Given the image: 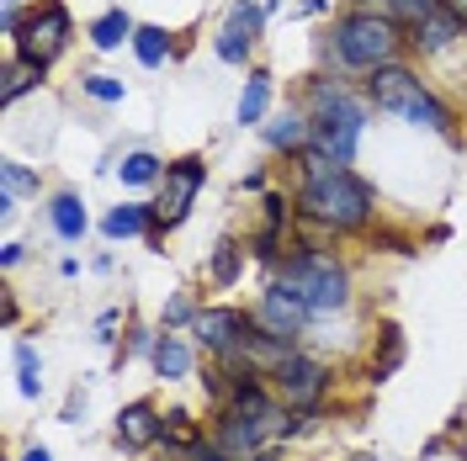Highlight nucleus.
<instances>
[{"mask_svg":"<svg viewBox=\"0 0 467 461\" xmlns=\"http://www.w3.org/2000/svg\"><path fill=\"white\" fill-rule=\"evenodd\" d=\"M297 159H303L297 165L303 170V180H297V218H308V223H319L329 233L372 229L378 197H372V186L361 175L350 170V165H335L319 149H303Z\"/></svg>","mask_w":467,"mask_h":461,"instance_id":"1","label":"nucleus"},{"mask_svg":"<svg viewBox=\"0 0 467 461\" xmlns=\"http://www.w3.org/2000/svg\"><path fill=\"white\" fill-rule=\"evenodd\" d=\"M276 282H282L314 318L346 313V302H350L346 260H335L329 250H319V244H292L287 255L276 260Z\"/></svg>","mask_w":467,"mask_h":461,"instance_id":"2","label":"nucleus"},{"mask_svg":"<svg viewBox=\"0 0 467 461\" xmlns=\"http://www.w3.org/2000/svg\"><path fill=\"white\" fill-rule=\"evenodd\" d=\"M303 112L314 117V149L329 154L335 165H350L356 149H361V133H367V101L350 96L340 80H314L308 96H303Z\"/></svg>","mask_w":467,"mask_h":461,"instance_id":"3","label":"nucleus"},{"mask_svg":"<svg viewBox=\"0 0 467 461\" xmlns=\"http://www.w3.org/2000/svg\"><path fill=\"white\" fill-rule=\"evenodd\" d=\"M367 107L399 117L409 128H425V133H451V107L409 64H382L367 75Z\"/></svg>","mask_w":467,"mask_h":461,"instance_id":"4","label":"nucleus"},{"mask_svg":"<svg viewBox=\"0 0 467 461\" xmlns=\"http://www.w3.org/2000/svg\"><path fill=\"white\" fill-rule=\"evenodd\" d=\"M409 37L399 32L393 16L382 11H346L335 27H329V58L340 69H356V75H372L382 64H399V48Z\"/></svg>","mask_w":467,"mask_h":461,"instance_id":"5","label":"nucleus"},{"mask_svg":"<svg viewBox=\"0 0 467 461\" xmlns=\"http://www.w3.org/2000/svg\"><path fill=\"white\" fill-rule=\"evenodd\" d=\"M207 186V159L202 154H181L165 165V180H160V202H154V233H149V250H160L165 229L186 223L192 207H197V191Z\"/></svg>","mask_w":467,"mask_h":461,"instance_id":"6","label":"nucleus"},{"mask_svg":"<svg viewBox=\"0 0 467 461\" xmlns=\"http://www.w3.org/2000/svg\"><path fill=\"white\" fill-rule=\"evenodd\" d=\"M271 387H276V398L297 414V419H314L329 398V387H335V372L324 366L319 355H308V350H292L287 361L271 372Z\"/></svg>","mask_w":467,"mask_h":461,"instance_id":"7","label":"nucleus"},{"mask_svg":"<svg viewBox=\"0 0 467 461\" xmlns=\"http://www.w3.org/2000/svg\"><path fill=\"white\" fill-rule=\"evenodd\" d=\"M69 11H64V0H43V5H32L27 22H22V32L11 37L16 43V54L27 58V64H37V69H48L64 48H69Z\"/></svg>","mask_w":467,"mask_h":461,"instance_id":"8","label":"nucleus"},{"mask_svg":"<svg viewBox=\"0 0 467 461\" xmlns=\"http://www.w3.org/2000/svg\"><path fill=\"white\" fill-rule=\"evenodd\" d=\"M192 334H197V345H202L213 361H229L234 350L255 334V313H250V308H234V302H213V308L197 313Z\"/></svg>","mask_w":467,"mask_h":461,"instance_id":"9","label":"nucleus"},{"mask_svg":"<svg viewBox=\"0 0 467 461\" xmlns=\"http://www.w3.org/2000/svg\"><path fill=\"white\" fill-rule=\"evenodd\" d=\"M250 313H255V329H261V334L282 340L287 350H297V340H303V334H308V323H314V313H308V308L282 287V282H271V287L255 297V308H250Z\"/></svg>","mask_w":467,"mask_h":461,"instance_id":"10","label":"nucleus"},{"mask_svg":"<svg viewBox=\"0 0 467 461\" xmlns=\"http://www.w3.org/2000/svg\"><path fill=\"white\" fill-rule=\"evenodd\" d=\"M261 27H265V5L255 0H234L229 5V22L218 27V58L223 64H250V48L261 43Z\"/></svg>","mask_w":467,"mask_h":461,"instance_id":"11","label":"nucleus"},{"mask_svg":"<svg viewBox=\"0 0 467 461\" xmlns=\"http://www.w3.org/2000/svg\"><path fill=\"white\" fill-rule=\"evenodd\" d=\"M112 435H117L122 451H149V446H160V435H165V414L149 404V398H133V404H122Z\"/></svg>","mask_w":467,"mask_h":461,"instance_id":"12","label":"nucleus"},{"mask_svg":"<svg viewBox=\"0 0 467 461\" xmlns=\"http://www.w3.org/2000/svg\"><path fill=\"white\" fill-rule=\"evenodd\" d=\"M462 32H467L462 16L441 5V11H431V16H425V22H414L404 37H409V48H414V54H446V48H451Z\"/></svg>","mask_w":467,"mask_h":461,"instance_id":"13","label":"nucleus"},{"mask_svg":"<svg viewBox=\"0 0 467 461\" xmlns=\"http://www.w3.org/2000/svg\"><path fill=\"white\" fill-rule=\"evenodd\" d=\"M261 133L276 154H303V149H314V117L303 112V107H287L276 122H265Z\"/></svg>","mask_w":467,"mask_h":461,"instance_id":"14","label":"nucleus"},{"mask_svg":"<svg viewBox=\"0 0 467 461\" xmlns=\"http://www.w3.org/2000/svg\"><path fill=\"white\" fill-rule=\"evenodd\" d=\"M192 345L175 334V329H160V340H154V355H149V366L160 382H181V376H192Z\"/></svg>","mask_w":467,"mask_h":461,"instance_id":"15","label":"nucleus"},{"mask_svg":"<svg viewBox=\"0 0 467 461\" xmlns=\"http://www.w3.org/2000/svg\"><path fill=\"white\" fill-rule=\"evenodd\" d=\"M48 223H54V233L64 244H80L86 229H90V212L75 191H54V197H48Z\"/></svg>","mask_w":467,"mask_h":461,"instance_id":"16","label":"nucleus"},{"mask_svg":"<svg viewBox=\"0 0 467 461\" xmlns=\"http://www.w3.org/2000/svg\"><path fill=\"white\" fill-rule=\"evenodd\" d=\"M101 233H107V239H139V233H154V202H117L112 212H107V218H101Z\"/></svg>","mask_w":467,"mask_h":461,"instance_id":"17","label":"nucleus"},{"mask_svg":"<svg viewBox=\"0 0 467 461\" xmlns=\"http://www.w3.org/2000/svg\"><path fill=\"white\" fill-rule=\"evenodd\" d=\"M265 107H271V75L250 69V80L239 90V107H234V122L239 128H265Z\"/></svg>","mask_w":467,"mask_h":461,"instance_id":"18","label":"nucleus"},{"mask_svg":"<svg viewBox=\"0 0 467 461\" xmlns=\"http://www.w3.org/2000/svg\"><path fill=\"white\" fill-rule=\"evenodd\" d=\"M43 75H48V69H37V64H27L22 54H11L5 64H0V101H5V107H11V101H22L27 90L43 86Z\"/></svg>","mask_w":467,"mask_h":461,"instance_id":"19","label":"nucleus"},{"mask_svg":"<svg viewBox=\"0 0 467 461\" xmlns=\"http://www.w3.org/2000/svg\"><path fill=\"white\" fill-rule=\"evenodd\" d=\"M133 32H139V22H133L122 5H112V11H101V16L90 22V43H96L101 54H112L122 43H133Z\"/></svg>","mask_w":467,"mask_h":461,"instance_id":"20","label":"nucleus"},{"mask_svg":"<svg viewBox=\"0 0 467 461\" xmlns=\"http://www.w3.org/2000/svg\"><path fill=\"white\" fill-rule=\"evenodd\" d=\"M244 255H250V250H239V239H218V244H213V255H207V282L229 292L234 282L244 276Z\"/></svg>","mask_w":467,"mask_h":461,"instance_id":"21","label":"nucleus"},{"mask_svg":"<svg viewBox=\"0 0 467 461\" xmlns=\"http://www.w3.org/2000/svg\"><path fill=\"white\" fill-rule=\"evenodd\" d=\"M197 440H207V430L186 414V408H171V414H165V435H160V446H165L171 456H181V451H192Z\"/></svg>","mask_w":467,"mask_h":461,"instance_id":"22","label":"nucleus"},{"mask_svg":"<svg viewBox=\"0 0 467 461\" xmlns=\"http://www.w3.org/2000/svg\"><path fill=\"white\" fill-rule=\"evenodd\" d=\"M175 54V43H171V32L165 27H139L133 32V58L144 64V69H165Z\"/></svg>","mask_w":467,"mask_h":461,"instance_id":"23","label":"nucleus"},{"mask_svg":"<svg viewBox=\"0 0 467 461\" xmlns=\"http://www.w3.org/2000/svg\"><path fill=\"white\" fill-rule=\"evenodd\" d=\"M404 355H409V350H404V334L388 323V329H382V345L372 350V361H367V376H372V382H388V376L404 366Z\"/></svg>","mask_w":467,"mask_h":461,"instance_id":"24","label":"nucleus"},{"mask_svg":"<svg viewBox=\"0 0 467 461\" xmlns=\"http://www.w3.org/2000/svg\"><path fill=\"white\" fill-rule=\"evenodd\" d=\"M117 175H122V186H154V180H165V165L149 149H133V154H122Z\"/></svg>","mask_w":467,"mask_h":461,"instance_id":"25","label":"nucleus"},{"mask_svg":"<svg viewBox=\"0 0 467 461\" xmlns=\"http://www.w3.org/2000/svg\"><path fill=\"white\" fill-rule=\"evenodd\" d=\"M16 387H22V398H37L43 393V355H37L32 340L16 345Z\"/></svg>","mask_w":467,"mask_h":461,"instance_id":"26","label":"nucleus"},{"mask_svg":"<svg viewBox=\"0 0 467 461\" xmlns=\"http://www.w3.org/2000/svg\"><path fill=\"white\" fill-rule=\"evenodd\" d=\"M382 5V16H393L399 27H414V22H425L431 11H441L446 0H378Z\"/></svg>","mask_w":467,"mask_h":461,"instance_id":"27","label":"nucleus"},{"mask_svg":"<svg viewBox=\"0 0 467 461\" xmlns=\"http://www.w3.org/2000/svg\"><path fill=\"white\" fill-rule=\"evenodd\" d=\"M22 191L37 197V175H32L22 159H5V165H0V197H11V202H16Z\"/></svg>","mask_w":467,"mask_h":461,"instance_id":"28","label":"nucleus"},{"mask_svg":"<svg viewBox=\"0 0 467 461\" xmlns=\"http://www.w3.org/2000/svg\"><path fill=\"white\" fill-rule=\"evenodd\" d=\"M80 90H86L90 101H101V107H117V101L128 96V86H122V80H112V75H86V80H80Z\"/></svg>","mask_w":467,"mask_h":461,"instance_id":"29","label":"nucleus"},{"mask_svg":"<svg viewBox=\"0 0 467 461\" xmlns=\"http://www.w3.org/2000/svg\"><path fill=\"white\" fill-rule=\"evenodd\" d=\"M197 313H202V308H197L186 292H175L171 302H165V323H160V329H181V323L192 329V323H197Z\"/></svg>","mask_w":467,"mask_h":461,"instance_id":"30","label":"nucleus"},{"mask_svg":"<svg viewBox=\"0 0 467 461\" xmlns=\"http://www.w3.org/2000/svg\"><path fill=\"white\" fill-rule=\"evenodd\" d=\"M175 461H234V456L223 451V446H218V440H213V435H207V440H197L192 451H181Z\"/></svg>","mask_w":467,"mask_h":461,"instance_id":"31","label":"nucleus"},{"mask_svg":"<svg viewBox=\"0 0 467 461\" xmlns=\"http://www.w3.org/2000/svg\"><path fill=\"white\" fill-rule=\"evenodd\" d=\"M80 414H86V393L75 387V393L64 398V414H58V419H64V425H80Z\"/></svg>","mask_w":467,"mask_h":461,"instance_id":"32","label":"nucleus"},{"mask_svg":"<svg viewBox=\"0 0 467 461\" xmlns=\"http://www.w3.org/2000/svg\"><path fill=\"white\" fill-rule=\"evenodd\" d=\"M112 329H117V313H101V318H96V340H107V345H112V340H117Z\"/></svg>","mask_w":467,"mask_h":461,"instance_id":"33","label":"nucleus"},{"mask_svg":"<svg viewBox=\"0 0 467 461\" xmlns=\"http://www.w3.org/2000/svg\"><path fill=\"white\" fill-rule=\"evenodd\" d=\"M0 265H5V271H11V265H22V244H16V239L0 250Z\"/></svg>","mask_w":467,"mask_h":461,"instance_id":"34","label":"nucleus"},{"mask_svg":"<svg viewBox=\"0 0 467 461\" xmlns=\"http://www.w3.org/2000/svg\"><path fill=\"white\" fill-rule=\"evenodd\" d=\"M22 461H54V456H48V446H27V451H22Z\"/></svg>","mask_w":467,"mask_h":461,"instance_id":"35","label":"nucleus"},{"mask_svg":"<svg viewBox=\"0 0 467 461\" xmlns=\"http://www.w3.org/2000/svg\"><path fill=\"white\" fill-rule=\"evenodd\" d=\"M446 11H457V16H462V27H467V0H446Z\"/></svg>","mask_w":467,"mask_h":461,"instance_id":"36","label":"nucleus"},{"mask_svg":"<svg viewBox=\"0 0 467 461\" xmlns=\"http://www.w3.org/2000/svg\"><path fill=\"white\" fill-rule=\"evenodd\" d=\"M5 5H22V0H5Z\"/></svg>","mask_w":467,"mask_h":461,"instance_id":"37","label":"nucleus"}]
</instances>
